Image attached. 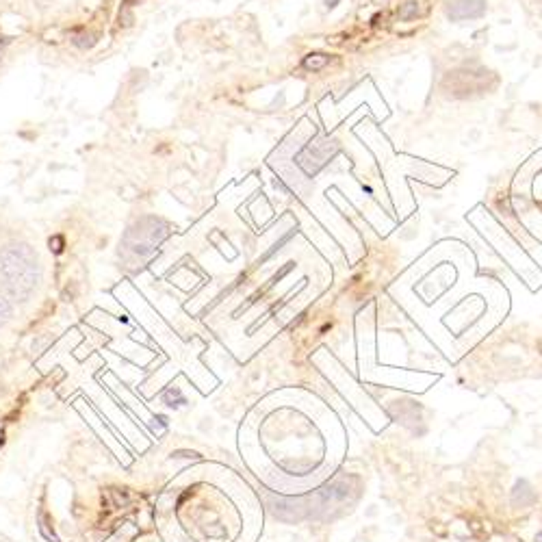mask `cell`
<instances>
[{"mask_svg":"<svg viewBox=\"0 0 542 542\" xmlns=\"http://www.w3.org/2000/svg\"><path fill=\"white\" fill-rule=\"evenodd\" d=\"M93 42H96V37H93L91 33H87V31H80V33H76L72 37V44L78 46V48H91Z\"/></svg>","mask_w":542,"mask_h":542,"instance_id":"obj_4","label":"cell"},{"mask_svg":"<svg viewBox=\"0 0 542 542\" xmlns=\"http://www.w3.org/2000/svg\"><path fill=\"white\" fill-rule=\"evenodd\" d=\"M416 13H419L416 3H408V5H405V7L399 11V18H401V20H410L412 16H416Z\"/></svg>","mask_w":542,"mask_h":542,"instance_id":"obj_7","label":"cell"},{"mask_svg":"<svg viewBox=\"0 0 542 542\" xmlns=\"http://www.w3.org/2000/svg\"><path fill=\"white\" fill-rule=\"evenodd\" d=\"M61 246H63V239H61V237H54V239H50V250H54V252L59 254V252L63 250Z\"/></svg>","mask_w":542,"mask_h":542,"instance_id":"obj_8","label":"cell"},{"mask_svg":"<svg viewBox=\"0 0 542 542\" xmlns=\"http://www.w3.org/2000/svg\"><path fill=\"white\" fill-rule=\"evenodd\" d=\"M325 63H328V57H323V54H308L304 59V67H308V70H319Z\"/></svg>","mask_w":542,"mask_h":542,"instance_id":"obj_5","label":"cell"},{"mask_svg":"<svg viewBox=\"0 0 542 542\" xmlns=\"http://www.w3.org/2000/svg\"><path fill=\"white\" fill-rule=\"evenodd\" d=\"M0 274L16 302H26L42 282V265L29 243H9L0 250Z\"/></svg>","mask_w":542,"mask_h":542,"instance_id":"obj_1","label":"cell"},{"mask_svg":"<svg viewBox=\"0 0 542 542\" xmlns=\"http://www.w3.org/2000/svg\"><path fill=\"white\" fill-rule=\"evenodd\" d=\"M486 13V0H451L447 5V18L460 22V20H475Z\"/></svg>","mask_w":542,"mask_h":542,"instance_id":"obj_3","label":"cell"},{"mask_svg":"<svg viewBox=\"0 0 542 542\" xmlns=\"http://www.w3.org/2000/svg\"><path fill=\"white\" fill-rule=\"evenodd\" d=\"M169 228L158 217H141L134 222L119 241V256L130 267L143 265L158 250L163 239L167 237Z\"/></svg>","mask_w":542,"mask_h":542,"instance_id":"obj_2","label":"cell"},{"mask_svg":"<svg viewBox=\"0 0 542 542\" xmlns=\"http://www.w3.org/2000/svg\"><path fill=\"white\" fill-rule=\"evenodd\" d=\"M11 315H13V308H11L7 297L0 293V323H5L7 319H11Z\"/></svg>","mask_w":542,"mask_h":542,"instance_id":"obj_6","label":"cell"}]
</instances>
